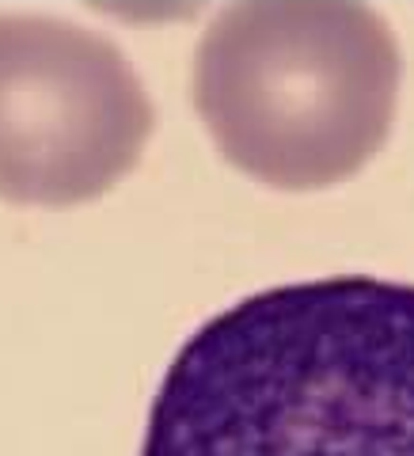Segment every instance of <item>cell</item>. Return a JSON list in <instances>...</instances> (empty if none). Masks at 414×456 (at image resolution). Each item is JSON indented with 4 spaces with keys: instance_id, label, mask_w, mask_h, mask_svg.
<instances>
[{
    "instance_id": "cell-1",
    "label": "cell",
    "mask_w": 414,
    "mask_h": 456,
    "mask_svg": "<svg viewBox=\"0 0 414 456\" xmlns=\"http://www.w3.org/2000/svg\"><path fill=\"white\" fill-rule=\"evenodd\" d=\"M141 456H414V285L289 281L217 312L167 365Z\"/></svg>"
},
{
    "instance_id": "cell-2",
    "label": "cell",
    "mask_w": 414,
    "mask_h": 456,
    "mask_svg": "<svg viewBox=\"0 0 414 456\" xmlns=\"http://www.w3.org/2000/svg\"><path fill=\"white\" fill-rule=\"evenodd\" d=\"M399 42L365 0H236L194 53V107L232 167L327 191L373 160L399 107Z\"/></svg>"
},
{
    "instance_id": "cell-3",
    "label": "cell",
    "mask_w": 414,
    "mask_h": 456,
    "mask_svg": "<svg viewBox=\"0 0 414 456\" xmlns=\"http://www.w3.org/2000/svg\"><path fill=\"white\" fill-rule=\"evenodd\" d=\"M152 107L107 38L53 16H0V194L65 206L141 160Z\"/></svg>"
}]
</instances>
